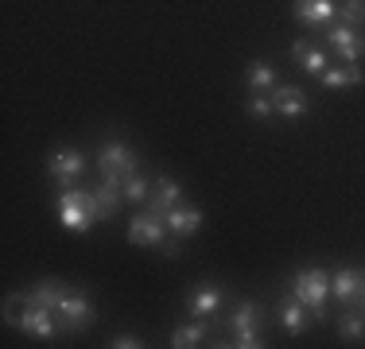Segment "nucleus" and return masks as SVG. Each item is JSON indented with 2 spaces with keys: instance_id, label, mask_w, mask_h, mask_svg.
I'll use <instances>...</instances> for the list:
<instances>
[{
  "instance_id": "nucleus-1",
  "label": "nucleus",
  "mask_w": 365,
  "mask_h": 349,
  "mask_svg": "<svg viewBox=\"0 0 365 349\" xmlns=\"http://www.w3.org/2000/svg\"><path fill=\"white\" fill-rule=\"evenodd\" d=\"M292 295L311 311V318H327V295H330V272L323 268H307L292 279Z\"/></svg>"
},
{
  "instance_id": "nucleus-2",
  "label": "nucleus",
  "mask_w": 365,
  "mask_h": 349,
  "mask_svg": "<svg viewBox=\"0 0 365 349\" xmlns=\"http://www.w3.org/2000/svg\"><path fill=\"white\" fill-rule=\"evenodd\" d=\"M58 222H63L66 229H74V233L93 229L98 217H93V206H90V190L66 187L63 194H58Z\"/></svg>"
},
{
  "instance_id": "nucleus-3",
  "label": "nucleus",
  "mask_w": 365,
  "mask_h": 349,
  "mask_svg": "<svg viewBox=\"0 0 365 349\" xmlns=\"http://www.w3.org/2000/svg\"><path fill=\"white\" fill-rule=\"evenodd\" d=\"M16 330H24V334H36V338H55L63 334V322H58V314L51 307H39V303H28L24 299V314H16L12 318Z\"/></svg>"
},
{
  "instance_id": "nucleus-4",
  "label": "nucleus",
  "mask_w": 365,
  "mask_h": 349,
  "mask_svg": "<svg viewBox=\"0 0 365 349\" xmlns=\"http://www.w3.org/2000/svg\"><path fill=\"white\" fill-rule=\"evenodd\" d=\"M120 202H125V179H117V174H101V182L90 190L93 217H98V222H109Z\"/></svg>"
},
{
  "instance_id": "nucleus-5",
  "label": "nucleus",
  "mask_w": 365,
  "mask_h": 349,
  "mask_svg": "<svg viewBox=\"0 0 365 349\" xmlns=\"http://www.w3.org/2000/svg\"><path fill=\"white\" fill-rule=\"evenodd\" d=\"M330 291H334V299L342 303V307H365V272L361 268H338L334 276H330Z\"/></svg>"
},
{
  "instance_id": "nucleus-6",
  "label": "nucleus",
  "mask_w": 365,
  "mask_h": 349,
  "mask_svg": "<svg viewBox=\"0 0 365 349\" xmlns=\"http://www.w3.org/2000/svg\"><path fill=\"white\" fill-rule=\"evenodd\" d=\"M58 322H63V334H78V330H86L93 318H98V311L90 307V299H82V295H74V291H66L63 299H58Z\"/></svg>"
},
{
  "instance_id": "nucleus-7",
  "label": "nucleus",
  "mask_w": 365,
  "mask_h": 349,
  "mask_svg": "<svg viewBox=\"0 0 365 349\" xmlns=\"http://www.w3.org/2000/svg\"><path fill=\"white\" fill-rule=\"evenodd\" d=\"M98 167L101 174H117V179H128V174H136V155L128 144H120V140H109L106 147L98 152Z\"/></svg>"
},
{
  "instance_id": "nucleus-8",
  "label": "nucleus",
  "mask_w": 365,
  "mask_h": 349,
  "mask_svg": "<svg viewBox=\"0 0 365 349\" xmlns=\"http://www.w3.org/2000/svg\"><path fill=\"white\" fill-rule=\"evenodd\" d=\"M163 233H168V222H163L160 214H152V209H144V214L128 217V241H133V244L160 249V244H163Z\"/></svg>"
},
{
  "instance_id": "nucleus-9",
  "label": "nucleus",
  "mask_w": 365,
  "mask_h": 349,
  "mask_svg": "<svg viewBox=\"0 0 365 349\" xmlns=\"http://www.w3.org/2000/svg\"><path fill=\"white\" fill-rule=\"evenodd\" d=\"M47 167L63 187H78V179H82V171H86V155L78 152V147H55Z\"/></svg>"
},
{
  "instance_id": "nucleus-10",
  "label": "nucleus",
  "mask_w": 365,
  "mask_h": 349,
  "mask_svg": "<svg viewBox=\"0 0 365 349\" xmlns=\"http://www.w3.org/2000/svg\"><path fill=\"white\" fill-rule=\"evenodd\" d=\"M327 39L334 43V51L342 55V63H358L365 55V39L358 35V28H350V24H334V28L327 31Z\"/></svg>"
},
{
  "instance_id": "nucleus-11",
  "label": "nucleus",
  "mask_w": 365,
  "mask_h": 349,
  "mask_svg": "<svg viewBox=\"0 0 365 349\" xmlns=\"http://www.w3.org/2000/svg\"><path fill=\"white\" fill-rule=\"evenodd\" d=\"M292 12H295V20H299V24H315V28H323V24L334 20L338 4H334V0H295Z\"/></svg>"
},
{
  "instance_id": "nucleus-12",
  "label": "nucleus",
  "mask_w": 365,
  "mask_h": 349,
  "mask_svg": "<svg viewBox=\"0 0 365 349\" xmlns=\"http://www.w3.org/2000/svg\"><path fill=\"white\" fill-rule=\"evenodd\" d=\"M182 198V187L175 179H168V174H160V179H155V187H152V194H148V209H152V214H168L171 206H175Z\"/></svg>"
},
{
  "instance_id": "nucleus-13",
  "label": "nucleus",
  "mask_w": 365,
  "mask_h": 349,
  "mask_svg": "<svg viewBox=\"0 0 365 349\" xmlns=\"http://www.w3.org/2000/svg\"><path fill=\"white\" fill-rule=\"evenodd\" d=\"M163 222H168V229L175 233V237H187V233H195L198 225H202V209L198 206H171L168 214H163Z\"/></svg>"
},
{
  "instance_id": "nucleus-14",
  "label": "nucleus",
  "mask_w": 365,
  "mask_h": 349,
  "mask_svg": "<svg viewBox=\"0 0 365 349\" xmlns=\"http://www.w3.org/2000/svg\"><path fill=\"white\" fill-rule=\"evenodd\" d=\"M272 101H276V113H280V117H288V120L292 117H303V113L311 109L299 85H280V90L272 93Z\"/></svg>"
},
{
  "instance_id": "nucleus-15",
  "label": "nucleus",
  "mask_w": 365,
  "mask_h": 349,
  "mask_svg": "<svg viewBox=\"0 0 365 349\" xmlns=\"http://www.w3.org/2000/svg\"><path fill=\"white\" fill-rule=\"evenodd\" d=\"M280 322L288 326V334H292V338H299L303 330L311 326V311L303 307V303L295 299V295H288V299L280 303Z\"/></svg>"
},
{
  "instance_id": "nucleus-16",
  "label": "nucleus",
  "mask_w": 365,
  "mask_h": 349,
  "mask_svg": "<svg viewBox=\"0 0 365 349\" xmlns=\"http://www.w3.org/2000/svg\"><path fill=\"white\" fill-rule=\"evenodd\" d=\"M292 58H295V63H299L303 70H307V74H319V78H323V70H327V55L315 47V43L299 39V43L292 47Z\"/></svg>"
},
{
  "instance_id": "nucleus-17",
  "label": "nucleus",
  "mask_w": 365,
  "mask_h": 349,
  "mask_svg": "<svg viewBox=\"0 0 365 349\" xmlns=\"http://www.w3.org/2000/svg\"><path fill=\"white\" fill-rule=\"evenodd\" d=\"M206 338H210L206 318L190 322V326H175V330H171V345H175V349H195V345H202Z\"/></svg>"
},
{
  "instance_id": "nucleus-18",
  "label": "nucleus",
  "mask_w": 365,
  "mask_h": 349,
  "mask_svg": "<svg viewBox=\"0 0 365 349\" xmlns=\"http://www.w3.org/2000/svg\"><path fill=\"white\" fill-rule=\"evenodd\" d=\"M358 82H361L358 63H342V66H327L323 70V85H327V90H346V85H358Z\"/></svg>"
},
{
  "instance_id": "nucleus-19",
  "label": "nucleus",
  "mask_w": 365,
  "mask_h": 349,
  "mask_svg": "<svg viewBox=\"0 0 365 349\" xmlns=\"http://www.w3.org/2000/svg\"><path fill=\"white\" fill-rule=\"evenodd\" d=\"M187 307L195 311V318H214V311H222V291L218 287H198Z\"/></svg>"
},
{
  "instance_id": "nucleus-20",
  "label": "nucleus",
  "mask_w": 365,
  "mask_h": 349,
  "mask_svg": "<svg viewBox=\"0 0 365 349\" xmlns=\"http://www.w3.org/2000/svg\"><path fill=\"white\" fill-rule=\"evenodd\" d=\"M63 295H66V287L58 283V279H43V283L36 287V291H28V295H24V299H28V303H39V307H51V311H55Z\"/></svg>"
},
{
  "instance_id": "nucleus-21",
  "label": "nucleus",
  "mask_w": 365,
  "mask_h": 349,
  "mask_svg": "<svg viewBox=\"0 0 365 349\" xmlns=\"http://www.w3.org/2000/svg\"><path fill=\"white\" fill-rule=\"evenodd\" d=\"M276 82H280V78H276V70L268 66V63H253V66H249V74H245L249 93H268Z\"/></svg>"
},
{
  "instance_id": "nucleus-22",
  "label": "nucleus",
  "mask_w": 365,
  "mask_h": 349,
  "mask_svg": "<svg viewBox=\"0 0 365 349\" xmlns=\"http://www.w3.org/2000/svg\"><path fill=\"white\" fill-rule=\"evenodd\" d=\"M338 334H342L346 342H358V338L365 334V314L358 307H346L342 318H338Z\"/></svg>"
},
{
  "instance_id": "nucleus-23",
  "label": "nucleus",
  "mask_w": 365,
  "mask_h": 349,
  "mask_svg": "<svg viewBox=\"0 0 365 349\" xmlns=\"http://www.w3.org/2000/svg\"><path fill=\"white\" fill-rule=\"evenodd\" d=\"M338 20L350 24V28L365 24V0H338Z\"/></svg>"
},
{
  "instance_id": "nucleus-24",
  "label": "nucleus",
  "mask_w": 365,
  "mask_h": 349,
  "mask_svg": "<svg viewBox=\"0 0 365 349\" xmlns=\"http://www.w3.org/2000/svg\"><path fill=\"white\" fill-rule=\"evenodd\" d=\"M233 330H249V326H257V303L253 299H245V303H237V311H233Z\"/></svg>"
},
{
  "instance_id": "nucleus-25",
  "label": "nucleus",
  "mask_w": 365,
  "mask_h": 349,
  "mask_svg": "<svg viewBox=\"0 0 365 349\" xmlns=\"http://www.w3.org/2000/svg\"><path fill=\"white\" fill-rule=\"evenodd\" d=\"M148 194H152L148 179H140V174H128V179H125V198H128V202H148Z\"/></svg>"
},
{
  "instance_id": "nucleus-26",
  "label": "nucleus",
  "mask_w": 365,
  "mask_h": 349,
  "mask_svg": "<svg viewBox=\"0 0 365 349\" xmlns=\"http://www.w3.org/2000/svg\"><path fill=\"white\" fill-rule=\"evenodd\" d=\"M272 113H276L272 93H253L249 98V117H272Z\"/></svg>"
},
{
  "instance_id": "nucleus-27",
  "label": "nucleus",
  "mask_w": 365,
  "mask_h": 349,
  "mask_svg": "<svg viewBox=\"0 0 365 349\" xmlns=\"http://www.w3.org/2000/svg\"><path fill=\"white\" fill-rule=\"evenodd\" d=\"M225 345H233V349H257V345H264V342H260L257 326H249V330H237V338H233V342H225Z\"/></svg>"
},
{
  "instance_id": "nucleus-28",
  "label": "nucleus",
  "mask_w": 365,
  "mask_h": 349,
  "mask_svg": "<svg viewBox=\"0 0 365 349\" xmlns=\"http://www.w3.org/2000/svg\"><path fill=\"white\" fill-rule=\"evenodd\" d=\"M109 345H113V349H136V345H140V342H136L133 334H117V338H113Z\"/></svg>"
},
{
  "instance_id": "nucleus-29",
  "label": "nucleus",
  "mask_w": 365,
  "mask_h": 349,
  "mask_svg": "<svg viewBox=\"0 0 365 349\" xmlns=\"http://www.w3.org/2000/svg\"><path fill=\"white\" fill-rule=\"evenodd\" d=\"M179 241H182V237H171V241H163L160 249L168 252V256H179V252H182V249H179Z\"/></svg>"
},
{
  "instance_id": "nucleus-30",
  "label": "nucleus",
  "mask_w": 365,
  "mask_h": 349,
  "mask_svg": "<svg viewBox=\"0 0 365 349\" xmlns=\"http://www.w3.org/2000/svg\"><path fill=\"white\" fill-rule=\"evenodd\" d=\"M361 314H365V307H361Z\"/></svg>"
}]
</instances>
